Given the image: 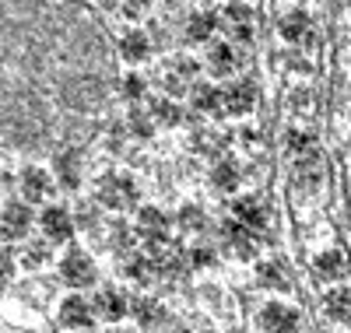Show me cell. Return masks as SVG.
<instances>
[{
    "instance_id": "cell-28",
    "label": "cell",
    "mask_w": 351,
    "mask_h": 333,
    "mask_svg": "<svg viewBox=\"0 0 351 333\" xmlns=\"http://www.w3.org/2000/svg\"><path fill=\"white\" fill-rule=\"evenodd\" d=\"M256 284H260V288H285L288 281H285L281 263H274V260L260 263V267H256Z\"/></svg>"
},
{
    "instance_id": "cell-24",
    "label": "cell",
    "mask_w": 351,
    "mask_h": 333,
    "mask_svg": "<svg viewBox=\"0 0 351 333\" xmlns=\"http://www.w3.org/2000/svg\"><path fill=\"white\" fill-rule=\"evenodd\" d=\"M130 316H134V323L141 330H158L165 323V309H162V301H155V298H137Z\"/></svg>"
},
{
    "instance_id": "cell-31",
    "label": "cell",
    "mask_w": 351,
    "mask_h": 333,
    "mask_svg": "<svg viewBox=\"0 0 351 333\" xmlns=\"http://www.w3.org/2000/svg\"><path fill=\"white\" fill-rule=\"evenodd\" d=\"M215 260H218V253H215L211 246H204V242H200V246H193V249H190V267H193V270L215 267Z\"/></svg>"
},
{
    "instance_id": "cell-30",
    "label": "cell",
    "mask_w": 351,
    "mask_h": 333,
    "mask_svg": "<svg viewBox=\"0 0 351 333\" xmlns=\"http://www.w3.org/2000/svg\"><path fill=\"white\" fill-rule=\"evenodd\" d=\"M120 92H123L130 102H137V99L148 95V84H144V77H141V74H127V77L120 81Z\"/></svg>"
},
{
    "instance_id": "cell-21",
    "label": "cell",
    "mask_w": 351,
    "mask_h": 333,
    "mask_svg": "<svg viewBox=\"0 0 351 333\" xmlns=\"http://www.w3.org/2000/svg\"><path fill=\"white\" fill-rule=\"evenodd\" d=\"M309 28H313V18H309L302 8H295V11L281 14V21H278V36H281L285 42H302V39L309 36Z\"/></svg>"
},
{
    "instance_id": "cell-39",
    "label": "cell",
    "mask_w": 351,
    "mask_h": 333,
    "mask_svg": "<svg viewBox=\"0 0 351 333\" xmlns=\"http://www.w3.org/2000/svg\"><path fill=\"white\" fill-rule=\"evenodd\" d=\"M109 333H123V330H109Z\"/></svg>"
},
{
    "instance_id": "cell-4",
    "label": "cell",
    "mask_w": 351,
    "mask_h": 333,
    "mask_svg": "<svg viewBox=\"0 0 351 333\" xmlns=\"http://www.w3.org/2000/svg\"><path fill=\"white\" fill-rule=\"evenodd\" d=\"M18 190H21V200H28V204H46L56 190V179L39 165H25L18 175Z\"/></svg>"
},
{
    "instance_id": "cell-17",
    "label": "cell",
    "mask_w": 351,
    "mask_h": 333,
    "mask_svg": "<svg viewBox=\"0 0 351 333\" xmlns=\"http://www.w3.org/2000/svg\"><path fill=\"white\" fill-rule=\"evenodd\" d=\"M243 64V56L236 53V46H228V42H215L208 49V71L211 77H228V74H236Z\"/></svg>"
},
{
    "instance_id": "cell-13",
    "label": "cell",
    "mask_w": 351,
    "mask_h": 333,
    "mask_svg": "<svg viewBox=\"0 0 351 333\" xmlns=\"http://www.w3.org/2000/svg\"><path fill=\"white\" fill-rule=\"evenodd\" d=\"M253 106H256V84L253 81H232L228 88H225V112H232V116H246V112H253Z\"/></svg>"
},
{
    "instance_id": "cell-23",
    "label": "cell",
    "mask_w": 351,
    "mask_h": 333,
    "mask_svg": "<svg viewBox=\"0 0 351 333\" xmlns=\"http://www.w3.org/2000/svg\"><path fill=\"white\" fill-rule=\"evenodd\" d=\"M218 25H221L218 14L197 11V14H190V21H186V39H190V42H211L215 32H218Z\"/></svg>"
},
{
    "instance_id": "cell-36",
    "label": "cell",
    "mask_w": 351,
    "mask_h": 333,
    "mask_svg": "<svg viewBox=\"0 0 351 333\" xmlns=\"http://www.w3.org/2000/svg\"><path fill=\"white\" fill-rule=\"evenodd\" d=\"M144 11H148V0H123V14L137 18V14H144Z\"/></svg>"
},
{
    "instance_id": "cell-16",
    "label": "cell",
    "mask_w": 351,
    "mask_h": 333,
    "mask_svg": "<svg viewBox=\"0 0 351 333\" xmlns=\"http://www.w3.org/2000/svg\"><path fill=\"white\" fill-rule=\"evenodd\" d=\"M120 274L134 284H152L158 278V270H155V260L152 253H127L123 263H120Z\"/></svg>"
},
{
    "instance_id": "cell-38",
    "label": "cell",
    "mask_w": 351,
    "mask_h": 333,
    "mask_svg": "<svg viewBox=\"0 0 351 333\" xmlns=\"http://www.w3.org/2000/svg\"><path fill=\"white\" fill-rule=\"evenodd\" d=\"M0 183H4V169H0Z\"/></svg>"
},
{
    "instance_id": "cell-33",
    "label": "cell",
    "mask_w": 351,
    "mask_h": 333,
    "mask_svg": "<svg viewBox=\"0 0 351 333\" xmlns=\"http://www.w3.org/2000/svg\"><path fill=\"white\" fill-rule=\"evenodd\" d=\"M137 232V228H134ZM134 232L127 228V225H116V232H112V246L120 249V253H130V242H134Z\"/></svg>"
},
{
    "instance_id": "cell-18",
    "label": "cell",
    "mask_w": 351,
    "mask_h": 333,
    "mask_svg": "<svg viewBox=\"0 0 351 333\" xmlns=\"http://www.w3.org/2000/svg\"><path fill=\"white\" fill-rule=\"evenodd\" d=\"M120 56H123V64H144L152 56V39L141 28H127L120 36Z\"/></svg>"
},
{
    "instance_id": "cell-1",
    "label": "cell",
    "mask_w": 351,
    "mask_h": 333,
    "mask_svg": "<svg viewBox=\"0 0 351 333\" xmlns=\"http://www.w3.org/2000/svg\"><path fill=\"white\" fill-rule=\"evenodd\" d=\"M137 197H141L137 179L127 175V172H109V175L99 179V186H95V200L106 210H112V214H123V210L137 207Z\"/></svg>"
},
{
    "instance_id": "cell-5",
    "label": "cell",
    "mask_w": 351,
    "mask_h": 333,
    "mask_svg": "<svg viewBox=\"0 0 351 333\" xmlns=\"http://www.w3.org/2000/svg\"><path fill=\"white\" fill-rule=\"evenodd\" d=\"M60 278L71 288H92L95 284V260L84 249H67L60 260Z\"/></svg>"
},
{
    "instance_id": "cell-12",
    "label": "cell",
    "mask_w": 351,
    "mask_h": 333,
    "mask_svg": "<svg viewBox=\"0 0 351 333\" xmlns=\"http://www.w3.org/2000/svg\"><path fill=\"white\" fill-rule=\"evenodd\" d=\"M190 106H193V112H200V116H221V112H225V92H221L218 84L197 81V84L190 88Z\"/></svg>"
},
{
    "instance_id": "cell-7",
    "label": "cell",
    "mask_w": 351,
    "mask_h": 333,
    "mask_svg": "<svg viewBox=\"0 0 351 333\" xmlns=\"http://www.w3.org/2000/svg\"><path fill=\"white\" fill-rule=\"evenodd\" d=\"M232 218L243 221V225L253 228V232H263V228L271 225V207H267V200H263V197L250 193V197L232 200Z\"/></svg>"
},
{
    "instance_id": "cell-22",
    "label": "cell",
    "mask_w": 351,
    "mask_h": 333,
    "mask_svg": "<svg viewBox=\"0 0 351 333\" xmlns=\"http://www.w3.org/2000/svg\"><path fill=\"white\" fill-rule=\"evenodd\" d=\"M324 312H327V319H334V323H351V288L334 284V288L324 295Z\"/></svg>"
},
{
    "instance_id": "cell-6",
    "label": "cell",
    "mask_w": 351,
    "mask_h": 333,
    "mask_svg": "<svg viewBox=\"0 0 351 333\" xmlns=\"http://www.w3.org/2000/svg\"><path fill=\"white\" fill-rule=\"evenodd\" d=\"M327 183V162L319 151H309V155L295 158V190L299 193H316Z\"/></svg>"
},
{
    "instance_id": "cell-8",
    "label": "cell",
    "mask_w": 351,
    "mask_h": 333,
    "mask_svg": "<svg viewBox=\"0 0 351 333\" xmlns=\"http://www.w3.org/2000/svg\"><path fill=\"white\" fill-rule=\"evenodd\" d=\"M56 319H60V326L67 333H81L95 323V306L92 301H84L81 295H71L60 301V312H56Z\"/></svg>"
},
{
    "instance_id": "cell-25",
    "label": "cell",
    "mask_w": 351,
    "mask_h": 333,
    "mask_svg": "<svg viewBox=\"0 0 351 333\" xmlns=\"http://www.w3.org/2000/svg\"><path fill=\"white\" fill-rule=\"evenodd\" d=\"M239 183H243V169L236 165V162H218L215 169H211V186L215 190H221V193H236L239 190Z\"/></svg>"
},
{
    "instance_id": "cell-35",
    "label": "cell",
    "mask_w": 351,
    "mask_h": 333,
    "mask_svg": "<svg viewBox=\"0 0 351 333\" xmlns=\"http://www.w3.org/2000/svg\"><path fill=\"white\" fill-rule=\"evenodd\" d=\"M14 267H18L14 253L11 249H0V281H11L14 278Z\"/></svg>"
},
{
    "instance_id": "cell-10",
    "label": "cell",
    "mask_w": 351,
    "mask_h": 333,
    "mask_svg": "<svg viewBox=\"0 0 351 333\" xmlns=\"http://www.w3.org/2000/svg\"><path fill=\"white\" fill-rule=\"evenodd\" d=\"M221 242L225 249L236 256V260H253L256 253V238H253V228H246L243 221H221Z\"/></svg>"
},
{
    "instance_id": "cell-2",
    "label": "cell",
    "mask_w": 351,
    "mask_h": 333,
    "mask_svg": "<svg viewBox=\"0 0 351 333\" xmlns=\"http://www.w3.org/2000/svg\"><path fill=\"white\" fill-rule=\"evenodd\" d=\"M256 326L263 333H295L302 326V316L295 306H288V301H267L260 312H256Z\"/></svg>"
},
{
    "instance_id": "cell-27",
    "label": "cell",
    "mask_w": 351,
    "mask_h": 333,
    "mask_svg": "<svg viewBox=\"0 0 351 333\" xmlns=\"http://www.w3.org/2000/svg\"><path fill=\"white\" fill-rule=\"evenodd\" d=\"M148 112H152V119H155V127H169V130H172V127L183 123V109L176 106L169 95H165V99H155Z\"/></svg>"
},
{
    "instance_id": "cell-3",
    "label": "cell",
    "mask_w": 351,
    "mask_h": 333,
    "mask_svg": "<svg viewBox=\"0 0 351 333\" xmlns=\"http://www.w3.org/2000/svg\"><path fill=\"white\" fill-rule=\"evenodd\" d=\"M32 225H36V218L28 210V200H8L0 207V235L8 242H21Z\"/></svg>"
},
{
    "instance_id": "cell-14",
    "label": "cell",
    "mask_w": 351,
    "mask_h": 333,
    "mask_svg": "<svg viewBox=\"0 0 351 333\" xmlns=\"http://www.w3.org/2000/svg\"><path fill=\"white\" fill-rule=\"evenodd\" d=\"M221 18H225V32L232 39H243V42L253 39V11L243 4V0H232Z\"/></svg>"
},
{
    "instance_id": "cell-19",
    "label": "cell",
    "mask_w": 351,
    "mask_h": 333,
    "mask_svg": "<svg viewBox=\"0 0 351 333\" xmlns=\"http://www.w3.org/2000/svg\"><path fill=\"white\" fill-rule=\"evenodd\" d=\"M53 172H56V186L77 190L81 186V155L77 151H60L53 162Z\"/></svg>"
},
{
    "instance_id": "cell-15",
    "label": "cell",
    "mask_w": 351,
    "mask_h": 333,
    "mask_svg": "<svg viewBox=\"0 0 351 333\" xmlns=\"http://www.w3.org/2000/svg\"><path fill=\"white\" fill-rule=\"evenodd\" d=\"M137 235L148 242H165L169 238V214L162 207H141L137 210Z\"/></svg>"
},
{
    "instance_id": "cell-32",
    "label": "cell",
    "mask_w": 351,
    "mask_h": 333,
    "mask_svg": "<svg viewBox=\"0 0 351 333\" xmlns=\"http://www.w3.org/2000/svg\"><path fill=\"white\" fill-rule=\"evenodd\" d=\"M137 137H148L152 130H155V119H152V112H141V109H134L130 112V123H127Z\"/></svg>"
},
{
    "instance_id": "cell-37",
    "label": "cell",
    "mask_w": 351,
    "mask_h": 333,
    "mask_svg": "<svg viewBox=\"0 0 351 333\" xmlns=\"http://www.w3.org/2000/svg\"><path fill=\"white\" fill-rule=\"evenodd\" d=\"M169 333H190V330H169Z\"/></svg>"
},
{
    "instance_id": "cell-34",
    "label": "cell",
    "mask_w": 351,
    "mask_h": 333,
    "mask_svg": "<svg viewBox=\"0 0 351 333\" xmlns=\"http://www.w3.org/2000/svg\"><path fill=\"white\" fill-rule=\"evenodd\" d=\"M49 260V249L43 246V242H32V246L25 249V263L28 267H39V263H46Z\"/></svg>"
},
{
    "instance_id": "cell-9",
    "label": "cell",
    "mask_w": 351,
    "mask_h": 333,
    "mask_svg": "<svg viewBox=\"0 0 351 333\" xmlns=\"http://www.w3.org/2000/svg\"><path fill=\"white\" fill-rule=\"evenodd\" d=\"M39 228L46 235V242H71L74 235V218L64 204H49L39 214Z\"/></svg>"
},
{
    "instance_id": "cell-20",
    "label": "cell",
    "mask_w": 351,
    "mask_h": 333,
    "mask_svg": "<svg viewBox=\"0 0 351 333\" xmlns=\"http://www.w3.org/2000/svg\"><path fill=\"white\" fill-rule=\"evenodd\" d=\"M313 274L319 281H341L348 274V256L341 249H324V253L313 260Z\"/></svg>"
},
{
    "instance_id": "cell-26",
    "label": "cell",
    "mask_w": 351,
    "mask_h": 333,
    "mask_svg": "<svg viewBox=\"0 0 351 333\" xmlns=\"http://www.w3.org/2000/svg\"><path fill=\"white\" fill-rule=\"evenodd\" d=\"M281 147H285V155H288V158H302V155H309V151H316V137H313L309 130L288 127L285 137H281Z\"/></svg>"
},
{
    "instance_id": "cell-11",
    "label": "cell",
    "mask_w": 351,
    "mask_h": 333,
    "mask_svg": "<svg viewBox=\"0 0 351 333\" xmlns=\"http://www.w3.org/2000/svg\"><path fill=\"white\" fill-rule=\"evenodd\" d=\"M95 316L99 319H106V323H120V319H127V312L134 309V301L127 298V291H120V288H102L99 295H95Z\"/></svg>"
},
{
    "instance_id": "cell-29",
    "label": "cell",
    "mask_w": 351,
    "mask_h": 333,
    "mask_svg": "<svg viewBox=\"0 0 351 333\" xmlns=\"http://www.w3.org/2000/svg\"><path fill=\"white\" fill-rule=\"evenodd\" d=\"M180 228H183V232H200V228H204V210L193 207V204L180 207Z\"/></svg>"
}]
</instances>
